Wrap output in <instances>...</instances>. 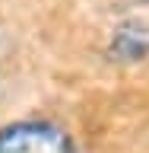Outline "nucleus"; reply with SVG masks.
<instances>
[{
  "label": "nucleus",
  "mask_w": 149,
  "mask_h": 153,
  "mask_svg": "<svg viewBox=\"0 0 149 153\" xmlns=\"http://www.w3.org/2000/svg\"><path fill=\"white\" fill-rule=\"evenodd\" d=\"M0 153H76V147L54 121H13L0 131Z\"/></svg>",
  "instance_id": "1"
},
{
  "label": "nucleus",
  "mask_w": 149,
  "mask_h": 153,
  "mask_svg": "<svg viewBox=\"0 0 149 153\" xmlns=\"http://www.w3.org/2000/svg\"><path fill=\"white\" fill-rule=\"evenodd\" d=\"M108 57L117 64H137L149 57V22L143 19H124L111 32Z\"/></svg>",
  "instance_id": "2"
}]
</instances>
